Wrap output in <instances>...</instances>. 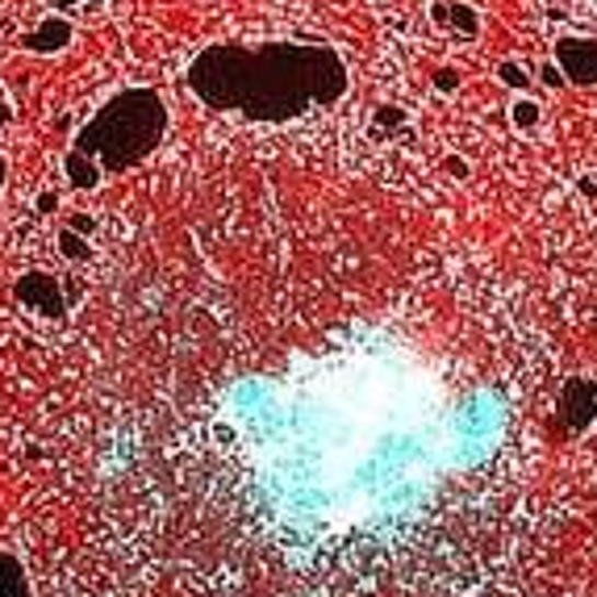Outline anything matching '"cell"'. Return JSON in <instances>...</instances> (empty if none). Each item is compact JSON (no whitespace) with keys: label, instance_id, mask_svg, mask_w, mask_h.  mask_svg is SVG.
I'll list each match as a JSON object with an SVG mask.
<instances>
[{"label":"cell","instance_id":"obj_1","mask_svg":"<svg viewBox=\"0 0 597 597\" xmlns=\"http://www.w3.org/2000/svg\"><path fill=\"white\" fill-rule=\"evenodd\" d=\"M597 393L589 380H573V389L564 393V422L573 426V430H585L589 422H594V410H597Z\"/></svg>","mask_w":597,"mask_h":597},{"label":"cell","instance_id":"obj_2","mask_svg":"<svg viewBox=\"0 0 597 597\" xmlns=\"http://www.w3.org/2000/svg\"><path fill=\"white\" fill-rule=\"evenodd\" d=\"M0 597H30V581H25L18 555L0 552Z\"/></svg>","mask_w":597,"mask_h":597}]
</instances>
